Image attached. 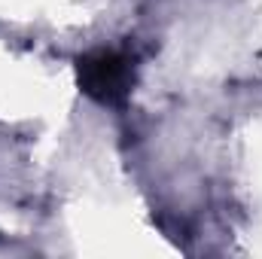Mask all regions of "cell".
Listing matches in <instances>:
<instances>
[{"label":"cell","mask_w":262,"mask_h":259,"mask_svg":"<svg viewBox=\"0 0 262 259\" xmlns=\"http://www.w3.org/2000/svg\"><path fill=\"white\" fill-rule=\"evenodd\" d=\"M79 89L98 104H122L134 82V67L128 55L116 49H98L76 61Z\"/></svg>","instance_id":"6da1fadb"}]
</instances>
